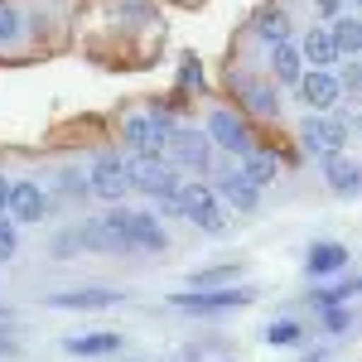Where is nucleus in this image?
<instances>
[{
  "instance_id": "obj_1",
  "label": "nucleus",
  "mask_w": 362,
  "mask_h": 362,
  "mask_svg": "<svg viewBox=\"0 0 362 362\" xmlns=\"http://www.w3.org/2000/svg\"><path fill=\"white\" fill-rule=\"evenodd\" d=\"M107 227H112L131 251H165V242H169L150 213H131V208H116L112 218H107Z\"/></svg>"
},
{
  "instance_id": "obj_2",
  "label": "nucleus",
  "mask_w": 362,
  "mask_h": 362,
  "mask_svg": "<svg viewBox=\"0 0 362 362\" xmlns=\"http://www.w3.org/2000/svg\"><path fill=\"white\" fill-rule=\"evenodd\" d=\"M126 179H131V189H140V194H150V198H174L179 194V174H174V165H165V160L136 155V160H126Z\"/></svg>"
},
{
  "instance_id": "obj_3",
  "label": "nucleus",
  "mask_w": 362,
  "mask_h": 362,
  "mask_svg": "<svg viewBox=\"0 0 362 362\" xmlns=\"http://www.w3.org/2000/svg\"><path fill=\"white\" fill-rule=\"evenodd\" d=\"M87 194L107 198V203H121L131 194V179H126V160L121 155H97L92 169H87Z\"/></svg>"
},
{
  "instance_id": "obj_4",
  "label": "nucleus",
  "mask_w": 362,
  "mask_h": 362,
  "mask_svg": "<svg viewBox=\"0 0 362 362\" xmlns=\"http://www.w3.org/2000/svg\"><path fill=\"white\" fill-rule=\"evenodd\" d=\"M256 300V290H242V285H232V290H194V295H174L169 305L184 309V314H218V309H242Z\"/></svg>"
},
{
  "instance_id": "obj_5",
  "label": "nucleus",
  "mask_w": 362,
  "mask_h": 362,
  "mask_svg": "<svg viewBox=\"0 0 362 362\" xmlns=\"http://www.w3.org/2000/svg\"><path fill=\"white\" fill-rule=\"evenodd\" d=\"M169 116H126V140L131 150L145 160H165V140H169Z\"/></svg>"
},
{
  "instance_id": "obj_6",
  "label": "nucleus",
  "mask_w": 362,
  "mask_h": 362,
  "mask_svg": "<svg viewBox=\"0 0 362 362\" xmlns=\"http://www.w3.org/2000/svg\"><path fill=\"white\" fill-rule=\"evenodd\" d=\"M179 213L198 223L203 232H223V208H218V194L208 189V184H189V189H179Z\"/></svg>"
},
{
  "instance_id": "obj_7",
  "label": "nucleus",
  "mask_w": 362,
  "mask_h": 362,
  "mask_svg": "<svg viewBox=\"0 0 362 362\" xmlns=\"http://www.w3.org/2000/svg\"><path fill=\"white\" fill-rule=\"evenodd\" d=\"M165 150L174 155V165H189V169L213 165V140H208V131H169Z\"/></svg>"
},
{
  "instance_id": "obj_8",
  "label": "nucleus",
  "mask_w": 362,
  "mask_h": 362,
  "mask_svg": "<svg viewBox=\"0 0 362 362\" xmlns=\"http://www.w3.org/2000/svg\"><path fill=\"white\" fill-rule=\"evenodd\" d=\"M300 136H305V145L314 155H334V150L348 145V121H338V116H309Z\"/></svg>"
},
{
  "instance_id": "obj_9",
  "label": "nucleus",
  "mask_w": 362,
  "mask_h": 362,
  "mask_svg": "<svg viewBox=\"0 0 362 362\" xmlns=\"http://www.w3.org/2000/svg\"><path fill=\"white\" fill-rule=\"evenodd\" d=\"M5 213H10L15 223H39V218L49 213V198H44V189H39V184H10Z\"/></svg>"
},
{
  "instance_id": "obj_10",
  "label": "nucleus",
  "mask_w": 362,
  "mask_h": 362,
  "mask_svg": "<svg viewBox=\"0 0 362 362\" xmlns=\"http://www.w3.org/2000/svg\"><path fill=\"white\" fill-rule=\"evenodd\" d=\"M300 92H305V102L314 112H334L338 102V78L329 68H314V73H300Z\"/></svg>"
},
{
  "instance_id": "obj_11",
  "label": "nucleus",
  "mask_w": 362,
  "mask_h": 362,
  "mask_svg": "<svg viewBox=\"0 0 362 362\" xmlns=\"http://www.w3.org/2000/svg\"><path fill=\"white\" fill-rule=\"evenodd\" d=\"M63 348H68L73 358H112L116 348H126V338L112 334V329H97V334H73V338H63Z\"/></svg>"
},
{
  "instance_id": "obj_12",
  "label": "nucleus",
  "mask_w": 362,
  "mask_h": 362,
  "mask_svg": "<svg viewBox=\"0 0 362 362\" xmlns=\"http://www.w3.org/2000/svg\"><path fill=\"white\" fill-rule=\"evenodd\" d=\"M305 271L314 280H334L338 271H348V247H338V242H314V247H309Z\"/></svg>"
},
{
  "instance_id": "obj_13",
  "label": "nucleus",
  "mask_w": 362,
  "mask_h": 362,
  "mask_svg": "<svg viewBox=\"0 0 362 362\" xmlns=\"http://www.w3.org/2000/svg\"><path fill=\"white\" fill-rule=\"evenodd\" d=\"M208 140L223 145V150H232V155H242V150H247V126H242V116L213 112L208 116Z\"/></svg>"
},
{
  "instance_id": "obj_14",
  "label": "nucleus",
  "mask_w": 362,
  "mask_h": 362,
  "mask_svg": "<svg viewBox=\"0 0 362 362\" xmlns=\"http://www.w3.org/2000/svg\"><path fill=\"white\" fill-rule=\"evenodd\" d=\"M324 174H329V184H334V194L338 198H353L358 194V165L343 155V150H334V155H324Z\"/></svg>"
},
{
  "instance_id": "obj_15",
  "label": "nucleus",
  "mask_w": 362,
  "mask_h": 362,
  "mask_svg": "<svg viewBox=\"0 0 362 362\" xmlns=\"http://www.w3.org/2000/svg\"><path fill=\"white\" fill-rule=\"evenodd\" d=\"M242 174H247L251 184H271V179H276L280 174V155L276 150H266V145H256V150H242Z\"/></svg>"
},
{
  "instance_id": "obj_16",
  "label": "nucleus",
  "mask_w": 362,
  "mask_h": 362,
  "mask_svg": "<svg viewBox=\"0 0 362 362\" xmlns=\"http://www.w3.org/2000/svg\"><path fill=\"white\" fill-rule=\"evenodd\" d=\"M218 194H223L232 208H242V213H256V208H261V184H251L247 174H227L223 184H218Z\"/></svg>"
},
{
  "instance_id": "obj_17",
  "label": "nucleus",
  "mask_w": 362,
  "mask_h": 362,
  "mask_svg": "<svg viewBox=\"0 0 362 362\" xmlns=\"http://www.w3.org/2000/svg\"><path fill=\"white\" fill-rule=\"evenodd\" d=\"M121 300H126L121 290H68V295H54V309H112Z\"/></svg>"
},
{
  "instance_id": "obj_18",
  "label": "nucleus",
  "mask_w": 362,
  "mask_h": 362,
  "mask_svg": "<svg viewBox=\"0 0 362 362\" xmlns=\"http://www.w3.org/2000/svg\"><path fill=\"white\" fill-rule=\"evenodd\" d=\"M300 58H309L314 68H334V63H338V44H334V34H329V29H309L305 44H300Z\"/></svg>"
},
{
  "instance_id": "obj_19",
  "label": "nucleus",
  "mask_w": 362,
  "mask_h": 362,
  "mask_svg": "<svg viewBox=\"0 0 362 362\" xmlns=\"http://www.w3.org/2000/svg\"><path fill=\"white\" fill-rule=\"evenodd\" d=\"M237 97L247 102L251 116H276V92L261 83V78H237Z\"/></svg>"
},
{
  "instance_id": "obj_20",
  "label": "nucleus",
  "mask_w": 362,
  "mask_h": 362,
  "mask_svg": "<svg viewBox=\"0 0 362 362\" xmlns=\"http://www.w3.org/2000/svg\"><path fill=\"white\" fill-rule=\"evenodd\" d=\"M256 34H261L266 44H285V39H290V10L266 5V10L256 15Z\"/></svg>"
},
{
  "instance_id": "obj_21",
  "label": "nucleus",
  "mask_w": 362,
  "mask_h": 362,
  "mask_svg": "<svg viewBox=\"0 0 362 362\" xmlns=\"http://www.w3.org/2000/svg\"><path fill=\"white\" fill-rule=\"evenodd\" d=\"M78 242H83V247H92V251H131L107 223H83V227H78Z\"/></svg>"
},
{
  "instance_id": "obj_22",
  "label": "nucleus",
  "mask_w": 362,
  "mask_h": 362,
  "mask_svg": "<svg viewBox=\"0 0 362 362\" xmlns=\"http://www.w3.org/2000/svg\"><path fill=\"white\" fill-rule=\"evenodd\" d=\"M300 49L295 44H271V68H276V78L280 83H300Z\"/></svg>"
},
{
  "instance_id": "obj_23",
  "label": "nucleus",
  "mask_w": 362,
  "mask_h": 362,
  "mask_svg": "<svg viewBox=\"0 0 362 362\" xmlns=\"http://www.w3.org/2000/svg\"><path fill=\"white\" fill-rule=\"evenodd\" d=\"M334 44H338V54H358L362 49V25L353 20V15H343V20H334Z\"/></svg>"
},
{
  "instance_id": "obj_24",
  "label": "nucleus",
  "mask_w": 362,
  "mask_h": 362,
  "mask_svg": "<svg viewBox=\"0 0 362 362\" xmlns=\"http://www.w3.org/2000/svg\"><path fill=\"white\" fill-rule=\"evenodd\" d=\"M300 324H295V319H276V324H266V343H271V348H295V343H300Z\"/></svg>"
},
{
  "instance_id": "obj_25",
  "label": "nucleus",
  "mask_w": 362,
  "mask_h": 362,
  "mask_svg": "<svg viewBox=\"0 0 362 362\" xmlns=\"http://www.w3.org/2000/svg\"><path fill=\"white\" fill-rule=\"evenodd\" d=\"M319 319H324L329 334H348L353 329V309L348 305H319Z\"/></svg>"
},
{
  "instance_id": "obj_26",
  "label": "nucleus",
  "mask_w": 362,
  "mask_h": 362,
  "mask_svg": "<svg viewBox=\"0 0 362 362\" xmlns=\"http://www.w3.org/2000/svg\"><path fill=\"white\" fill-rule=\"evenodd\" d=\"M20 29H25V20H20L10 5H0V44H15V39H20Z\"/></svg>"
},
{
  "instance_id": "obj_27",
  "label": "nucleus",
  "mask_w": 362,
  "mask_h": 362,
  "mask_svg": "<svg viewBox=\"0 0 362 362\" xmlns=\"http://www.w3.org/2000/svg\"><path fill=\"white\" fill-rule=\"evenodd\" d=\"M232 276H237V266H213V271H198L194 285H198V290H208V285H223V280H232Z\"/></svg>"
},
{
  "instance_id": "obj_28",
  "label": "nucleus",
  "mask_w": 362,
  "mask_h": 362,
  "mask_svg": "<svg viewBox=\"0 0 362 362\" xmlns=\"http://www.w3.org/2000/svg\"><path fill=\"white\" fill-rule=\"evenodd\" d=\"M15 251H20V232H15V223L0 218V261H10Z\"/></svg>"
},
{
  "instance_id": "obj_29",
  "label": "nucleus",
  "mask_w": 362,
  "mask_h": 362,
  "mask_svg": "<svg viewBox=\"0 0 362 362\" xmlns=\"http://www.w3.org/2000/svg\"><path fill=\"white\" fill-rule=\"evenodd\" d=\"M338 78V92H358L362 87V68H343V73H334Z\"/></svg>"
},
{
  "instance_id": "obj_30",
  "label": "nucleus",
  "mask_w": 362,
  "mask_h": 362,
  "mask_svg": "<svg viewBox=\"0 0 362 362\" xmlns=\"http://www.w3.org/2000/svg\"><path fill=\"white\" fill-rule=\"evenodd\" d=\"M78 247H83V242H78V227H73V232H63V237L54 242V256H73Z\"/></svg>"
},
{
  "instance_id": "obj_31",
  "label": "nucleus",
  "mask_w": 362,
  "mask_h": 362,
  "mask_svg": "<svg viewBox=\"0 0 362 362\" xmlns=\"http://www.w3.org/2000/svg\"><path fill=\"white\" fill-rule=\"evenodd\" d=\"M309 5H314L324 20H338V10H343V0H309Z\"/></svg>"
},
{
  "instance_id": "obj_32",
  "label": "nucleus",
  "mask_w": 362,
  "mask_h": 362,
  "mask_svg": "<svg viewBox=\"0 0 362 362\" xmlns=\"http://www.w3.org/2000/svg\"><path fill=\"white\" fill-rule=\"evenodd\" d=\"M203 78H198V58H184V87H198Z\"/></svg>"
},
{
  "instance_id": "obj_33",
  "label": "nucleus",
  "mask_w": 362,
  "mask_h": 362,
  "mask_svg": "<svg viewBox=\"0 0 362 362\" xmlns=\"http://www.w3.org/2000/svg\"><path fill=\"white\" fill-rule=\"evenodd\" d=\"M0 358H20V343L15 338H0Z\"/></svg>"
},
{
  "instance_id": "obj_34",
  "label": "nucleus",
  "mask_w": 362,
  "mask_h": 362,
  "mask_svg": "<svg viewBox=\"0 0 362 362\" xmlns=\"http://www.w3.org/2000/svg\"><path fill=\"white\" fill-rule=\"evenodd\" d=\"M5 198H10V184L0 179V213H5Z\"/></svg>"
},
{
  "instance_id": "obj_35",
  "label": "nucleus",
  "mask_w": 362,
  "mask_h": 362,
  "mask_svg": "<svg viewBox=\"0 0 362 362\" xmlns=\"http://www.w3.org/2000/svg\"><path fill=\"white\" fill-rule=\"evenodd\" d=\"M0 329H10V309H0Z\"/></svg>"
},
{
  "instance_id": "obj_36",
  "label": "nucleus",
  "mask_w": 362,
  "mask_h": 362,
  "mask_svg": "<svg viewBox=\"0 0 362 362\" xmlns=\"http://www.w3.org/2000/svg\"><path fill=\"white\" fill-rule=\"evenodd\" d=\"M343 5H353V0H343Z\"/></svg>"
},
{
  "instance_id": "obj_37",
  "label": "nucleus",
  "mask_w": 362,
  "mask_h": 362,
  "mask_svg": "<svg viewBox=\"0 0 362 362\" xmlns=\"http://www.w3.org/2000/svg\"><path fill=\"white\" fill-rule=\"evenodd\" d=\"M0 5H5V0H0Z\"/></svg>"
}]
</instances>
